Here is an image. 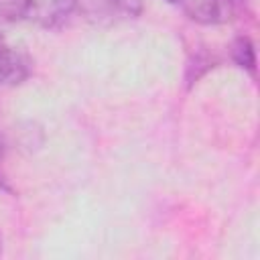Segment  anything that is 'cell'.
Here are the masks:
<instances>
[{"label": "cell", "mask_w": 260, "mask_h": 260, "mask_svg": "<svg viewBox=\"0 0 260 260\" xmlns=\"http://www.w3.org/2000/svg\"><path fill=\"white\" fill-rule=\"evenodd\" d=\"M106 2L114 12L130 16V18H134L142 12V0H106Z\"/></svg>", "instance_id": "cell-6"}, {"label": "cell", "mask_w": 260, "mask_h": 260, "mask_svg": "<svg viewBox=\"0 0 260 260\" xmlns=\"http://www.w3.org/2000/svg\"><path fill=\"white\" fill-rule=\"evenodd\" d=\"M232 57H234V61L242 69H248L250 73H254V69H256V55H254L252 43L246 37H240V39L234 41V45H232Z\"/></svg>", "instance_id": "cell-5"}, {"label": "cell", "mask_w": 260, "mask_h": 260, "mask_svg": "<svg viewBox=\"0 0 260 260\" xmlns=\"http://www.w3.org/2000/svg\"><path fill=\"white\" fill-rule=\"evenodd\" d=\"M167 2H173V4H179V0H167Z\"/></svg>", "instance_id": "cell-7"}, {"label": "cell", "mask_w": 260, "mask_h": 260, "mask_svg": "<svg viewBox=\"0 0 260 260\" xmlns=\"http://www.w3.org/2000/svg\"><path fill=\"white\" fill-rule=\"evenodd\" d=\"M28 75L26 59L12 47L0 43V87L20 83Z\"/></svg>", "instance_id": "cell-3"}, {"label": "cell", "mask_w": 260, "mask_h": 260, "mask_svg": "<svg viewBox=\"0 0 260 260\" xmlns=\"http://www.w3.org/2000/svg\"><path fill=\"white\" fill-rule=\"evenodd\" d=\"M77 10V0H30L28 20L43 28L63 26Z\"/></svg>", "instance_id": "cell-2"}, {"label": "cell", "mask_w": 260, "mask_h": 260, "mask_svg": "<svg viewBox=\"0 0 260 260\" xmlns=\"http://www.w3.org/2000/svg\"><path fill=\"white\" fill-rule=\"evenodd\" d=\"M0 252H2V236H0Z\"/></svg>", "instance_id": "cell-8"}, {"label": "cell", "mask_w": 260, "mask_h": 260, "mask_svg": "<svg viewBox=\"0 0 260 260\" xmlns=\"http://www.w3.org/2000/svg\"><path fill=\"white\" fill-rule=\"evenodd\" d=\"M30 0H0V32L22 20H28Z\"/></svg>", "instance_id": "cell-4"}, {"label": "cell", "mask_w": 260, "mask_h": 260, "mask_svg": "<svg viewBox=\"0 0 260 260\" xmlns=\"http://www.w3.org/2000/svg\"><path fill=\"white\" fill-rule=\"evenodd\" d=\"M240 0H179L189 18L201 24H219L234 18Z\"/></svg>", "instance_id": "cell-1"}]
</instances>
